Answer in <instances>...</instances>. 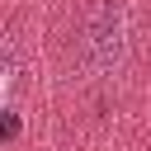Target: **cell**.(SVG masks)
Masks as SVG:
<instances>
[{
  "mask_svg": "<svg viewBox=\"0 0 151 151\" xmlns=\"http://www.w3.org/2000/svg\"><path fill=\"white\" fill-rule=\"evenodd\" d=\"M118 57H123V5L109 0L94 9L90 28H85V61L94 71H109V66H118Z\"/></svg>",
  "mask_w": 151,
  "mask_h": 151,
  "instance_id": "cell-1",
  "label": "cell"
},
{
  "mask_svg": "<svg viewBox=\"0 0 151 151\" xmlns=\"http://www.w3.org/2000/svg\"><path fill=\"white\" fill-rule=\"evenodd\" d=\"M19 137V113H5V142Z\"/></svg>",
  "mask_w": 151,
  "mask_h": 151,
  "instance_id": "cell-2",
  "label": "cell"
}]
</instances>
